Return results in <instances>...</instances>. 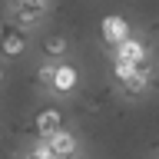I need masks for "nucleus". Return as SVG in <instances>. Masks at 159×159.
<instances>
[{"instance_id":"nucleus-10","label":"nucleus","mask_w":159,"mask_h":159,"mask_svg":"<svg viewBox=\"0 0 159 159\" xmlns=\"http://www.w3.org/2000/svg\"><path fill=\"white\" fill-rule=\"evenodd\" d=\"M23 159H57V156H53V149L47 146V139H37V143L23 152Z\"/></svg>"},{"instance_id":"nucleus-12","label":"nucleus","mask_w":159,"mask_h":159,"mask_svg":"<svg viewBox=\"0 0 159 159\" xmlns=\"http://www.w3.org/2000/svg\"><path fill=\"white\" fill-rule=\"evenodd\" d=\"M10 7H27V10H50V0H13Z\"/></svg>"},{"instance_id":"nucleus-4","label":"nucleus","mask_w":159,"mask_h":159,"mask_svg":"<svg viewBox=\"0 0 159 159\" xmlns=\"http://www.w3.org/2000/svg\"><path fill=\"white\" fill-rule=\"evenodd\" d=\"M76 86H80V70L73 66V63H57L50 93H57V96H70V93H73Z\"/></svg>"},{"instance_id":"nucleus-9","label":"nucleus","mask_w":159,"mask_h":159,"mask_svg":"<svg viewBox=\"0 0 159 159\" xmlns=\"http://www.w3.org/2000/svg\"><path fill=\"white\" fill-rule=\"evenodd\" d=\"M10 13H13V20H17V23H20V30H23V27H37V23H40V20H47V13H50V10H27V7H10Z\"/></svg>"},{"instance_id":"nucleus-5","label":"nucleus","mask_w":159,"mask_h":159,"mask_svg":"<svg viewBox=\"0 0 159 159\" xmlns=\"http://www.w3.org/2000/svg\"><path fill=\"white\" fill-rule=\"evenodd\" d=\"M47 146L53 149V156H57V159H73L80 152V139L73 136L70 129H57V133L47 139Z\"/></svg>"},{"instance_id":"nucleus-2","label":"nucleus","mask_w":159,"mask_h":159,"mask_svg":"<svg viewBox=\"0 0 159 159\" xmlns=\"http://www.w3.org/2000/svg\"><path fill=\"white\" fill-rule=\"evenodd\" d=\"M99 37H103V43H106V47L116 50L123 40L133 37V27H129L126 17H119V13H106V17L99 20Z\"/></svg>"},{"instance_id":"nucleus-7","label":"nucleus","mask_w":159,"mask_h":159,"mask_svg":"<svg viewBox=\"0 0 159 159\" xmlns=\"http://www.w3.org/2000/svg\"><path fill=\"white\" fill-rule=\"evenodd\" d=\"M113 57H116V60H126V63H146V60H149V47L139 37H129V40H123V43L116 47Z\"/></svg>"},{"instance_id":"nucleus-6","label":"nucleus","mask_w":159,"mask_h":159,"mask_svg":"<svg viewBox=\"0 0 159 159\" xmlns=\"http://www.w3.org/2000/svg\"><path fill=\"white\" fill-rule=\"evenodd\" d=\"M33 126H37V136L40 139H50L57 129H63V113H60L57 106H43L37 113V119H33Z\"/></svg>"},{"instance_id":"nucleus-11","label":"nucleus","mask_w":159,"mask_h":159,"mask_svg":"<svg viewBox=\"0 0 159 159\" xmlns=\"http://www.w3.org/2000/svg\"><path fill=\"white\" fill-rule=\"evenodd\" d=\"M53 70H57V63H53V60H43V63H40V70H37V80H40V86H53Z\"/></svg>"},{"instance_id":"nucleus-8","label":"nucleus","mask_w":159,"mask_h":159,"mask_svg":"<svg viewBox=\"0 0 159 159\" xmlns=\"http://www.w3.org/2000/svg\"><path fill=\"white\" fill-rule=\"evenodd\" d=\"M70 50V40L63 37V33H50V37H43V53H47V60H63Z\"/></svg>"},{"instance_id":"nucleus-14","label":"nucleus","mask_w":159,"mask_h":159,"mask_svg":"<svg viewBox=\"0 0 159 159\" xmlns=\"http://www.w3.org/2000/svg\"><path fill=\"white\" fill-rule=\"evenodd\" d=\"M0 133H3V123H0Z\"/></svg>"},{"instance_id":"nucleus-3","label":"nucleus","mask_w":159,"mask_h":159,"mask_svg":"<svg viewBox=\"0 0 159 159\" xmlns=\"http://www.w3.org/2000/svg\"><path fill=\"white\" fill-rule=\"evenodd\" d=\"M30 40H27V30L20 27H3L0 30V57L3 60H20L27 53Z\"/></svg>"},{"instance_id":"nucleus-13","label":"nucleus","mask_w":159,"mask_h":159,"mask_svg":"<svg viewBox=\"0 0 159 159\" xmlns=\"http://www.w3.org/2000/svg\"><path fill=\"white\" fill-rule=\"evenodd\" d=\"M3 80H7V73H3V66H0V86H3Z\"/></svg>"},{"instance_id":"nucleus-1","label":"nucleus","mask_w":159,"mask_h":159,"mask_svg":"<svg viewBox=\"0 0 159 159\" xmlns=\"http://www.w3.org/2000/svg\"><path fill=\"white\" fill-rule=\"evenodd\" d=\"M113 73H116L119 86L133 93V96H143L149 89V80H152V63H126V60H116L113 57Z\"/></svg>"}]
</instances>
